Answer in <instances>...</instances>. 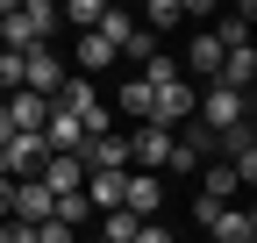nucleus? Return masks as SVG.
<instances>
[{
  "instance_id": "1",
  "label": "nucleus",
  "mask_w": 257,
  "mask_h": 243,
  "mask_svg": "<svg viewBox=\"0 0 257 243\" xmlns=\"http://www.w3.org/2000/svg\"><path fill=\"white\" fill-rule=\"evenodd\" d=\"M50 29H57V8H50V0H8V8H0V50L29 57V50L50 43Z\"/></svg>"
},
{
  "instance_id": "2",
  "label": "nucleus",
  "mask_w": 257,
  "mask_h": 243,
  "mask_svg": "<svg viewBox=\"0 0 257 243\" xmlns=\"http://www.w3.org/2000/svg\"><path fill=\"white\" fill-rule=\"evenodd\" d=\"M193 122H200L207 136H229L250 122V93H229V86H207L200 100H193Z\"/></svg>"
},
{
  "instance_id": "3",
  "label": "nucleus",
  "mask_w": 257,
  "mask_h": 243,
  "mask_svg": "<svg viewBox=\"0 0 257 243\" xmlns=\"http://www.w3.org/2000/svg\"><path fill=\"white\" fill-rule=\"evenodd\" d=\"M165 158H172V129H157V122H136L128 129V172H165Z\"/></svg>"
},
{
  "instance_id": "4",
  "label": "nucleus",
  "mask_w": 257,
  "mask_h": 243,
  "mask_svg": "<svg viewBox=\"0 0 257 243\" xmlns=\"http://www.w3.org/2000/svg\"><path fill=\"white\" fill-rule=\"evenodd\" d=\"M64 79H72V72H64V57H57L50 43L22 57V93H36V100H57V86H64Z\"/></svg>"
},
{
  "instance_id": "5",
  "label": "nucleus",
  "mask_w": 257,
  "mask_h": 243,
  "mask_svg": "<svg viewBox=\"0 0 257 243\" xmlns=\"http://www.w3.org/2000/svg\"><path fill=\"white\" fill-rule=\"evenodd\" d=\"M193 100H200V93H193V86L186 79H172V86H157V93H150V122H157V129H186V122H193Z\"/></svg>"
},
{
  "instance_id": "6",
  "label": "nucleus",
  "mask_w": 257,
  "mask_h": 243,
  "mask_svg": "<svg viewBox=\"0 0 257 243\" xmlns=\"http://www.w3.org/2000/svg\"><path fill=\"white\" fill-rule=\"evenodd\" d=\"M157 207H165V186H157L150 172H128V186H121V215H136V222H157Z\"/></svg>"
},
{
  "instance_id": "7",
  "label": "nucleus",
  "mask_w": 257,
  "mask_h": 243,
  "mask_svg": "<svg viewBox=\"0 0 257 243\" xmlns=\"http://www.w3.org/2000/svg\"><path fill=\"white\" fill-rule=\"evenodd\" d=\"M43 158H50L43 136H8V150H0V179H36Z\"/></svg>"
},
{
  "instance_id": "8",
  "label": "nucleus",
  "mask_w": 257,
  "mask_h": 243,
  "mask_svg": "<svg viewBox=\"0 0 257 243\" xmlns=\"http://www.w3.org/2000/svg\"><path fill=\"white\" fill-rule=\"evenodd\" d=\"M79 165L86 172H128V136H86V150H79Z\"/></svg>"
},
{
  "instance_id": "9",
  "label": "nucleus",
  "mask_w": 257,
  "mask_h": 243,
  "mask_svg": "<svg viewBox=\"0 0 257 243\" xmlns=\"http://www.w3.org/2000/svg\"><path fill=\"white\" fill-rule=\"evenodd\" d=\"M8 215H15V222H29V229H43V222H50V193H43V179H15Z\"/></svg>"
},
{
  "instance_id": "10",
  "label": "nucleus",
  "mask_w": 257,
  "mask_h": 243,
  "mask_svg": "<svg viewBox=\"0 0 257 243\" xmlns=\"http://www.w3.org/2000/svg\"><path fill=\"white\" fill-rule=\"evenodd\" d=\"M36 179H43V193H50V200H64V193H79V186H86V165H79V158H43Z\"/></svg>"
},
{
  "instance_id": "11",
  "label": "nucleus",
  "mask_w": 257,
  "mask_h": 243,
  "mask_svg": "<svg viewBox=\"0 0 257 243\" xmlns=\"http://www.w3.org/2000/svg\"><path fill=\"white\" fill-rule=\"evenodd\" d=\"M121 186H128V172H86V207H100V215H114L121 207Z\"/></svg>"
},
{
  "instance_id": "12",
  "label": "nucleus",
  "mask_w": 257,
  "mask_h": 243,
  "mask_svg": "<svg viewBox=\"0 0 257 243\" xmlns=\"http://www.w3.org/2000/svg\"><path fill=\"white\" fill-rule=\"evenodd\" d=\"M250 79H257V50H221L214 86H229V93H250Z\"/></svg>"
},
{
  "instance_id": "13",
  "label": "nucleus",
  "mask_w": 257,
  "mask_h": 243,
  "mask_svg": "<svg viewBox=\"0 0 257 243\" xmlns=\"http://www.w3.org/2000/svg\"><path fill=\"white\" fill-rule=\"evenodd\" d=\"M114 114L128 122V129L150 122V86H143V79H121V86H114Z\"/></svg>"
},
{
  "instance_id": "14",
  "label": "nucleus",
  "mask_w": 257,
  "mask_h": 243,
  "mask_svg": "<svg viewBox=\"0 0 257 243\" xmlns=\"http://www.w3.org/2000/svg\"><path fill=\"white\" fill-rule=\"evenodd\" d=\"M250 22H257V8H250V0H243V8H236L229 22H214V29H207V36H214L221 50H250Z\"/></svg>"
},
{
  "instance_id": "15",
  "label": "nucleus",
  "mask_w": 257,
  "mask_h": 243,
  "mask_svg": "<svg viewBox=\"0 0 257 243\" xmlns=\"http://www.w3.org/2000/svg\"><path fill=\"white\" fill-rule=\"evenodd\" d=\"M93 36H100V43H107V50L121 57V43L136 36V15H128V8H107V15H100V29H93Z\"/></svg>"
},
{
  "instance_id": "16",
  "label": "nucleus",
  "mask_w": 257,
  "mask_h": 243,
  "mask_svg": "<svg viewBox=\"0 0 257 243\" xmlns=\"http://www.w3.org/2000/svg\"><path fill=\"white\" fill-rule=\"evenodd\" d=\"M72 50H79V72H114V65H121V57H114V50H107L100 36H93V29H86V36H79Z\"/></svg>"
},
{
  "instance_id": "17",
  "label": "nucleus",
  "mask_w": 257,
  "mask_h": 243,
  "mask_svg": "<svg viewBox=\"0 0 257 243\" xmlns=\"http://www.w3.org/2000/svg\"><path fill=\"white\" fill-rule=\"evenodd\" d=\"M186 57H193V72L214 86V72H221V43H214V36H193V43H186Z\"/></svg>"
},
{
  "instance_id": "18",
  "label": "nucleus",
  "mask_w": 257,
  "mask_h": 243,
  "mask_svg": "<svg viewBox=\"0 0 257 243\" xmlns=\"http://www.w3.org/2000/svg\"><path fill=\"white\" fill-rule=\"evenodd\" d=\"M100 15H107V0H72V8H57V22H72L79 36H86V29H100Z\"/></svg>"
},
{
  "instance_id": "19",
  "label": "nucleus",
  "mask_w": 257,
  "mask_h": 243,
  "mask_svg": "<svg viewBox=\"0 0 257 243\" xmlns=\"http://www.w3.org/2000/svg\"><path fill=\"white\" fill-rule=\"evenodd\" d=\"M179 22H186L179 0H150V8H143V29H150V36H165V29H179Z\"/></svg>"
},
{
  "instance_id": "20",
  "label": "nucleus",
  "mask_w": 257,
  "mask_h": 243,
  "mask_svg": "<svg viewBox=\"0 0 257 243\" xmlns=\"http://www.w3.org/2000/svg\"><path fill=\"white\" fill-rule=\"evenodd\" d=\"M128 236H136V215H121V207H114L107 229H100V243H128Z\"/></svg>"
},
{
  "instance_id": "21",
  "label": "nucleus",
  "mask_w": 257,
  "mask_h": 243,
  "mask_svg": "<svg viewBox=\"0 0 257 243\" xmlns=\"http://www.w3.org/2000/svg\"><path fill=\"white\" fill-rule=\"evenodd\" d=\"M128 243H179L165 222H136V236H128Z\"/></svg>"
},
{
  "instance_id": "22",
  "label": "nucleus",
  "mask_w": 257,
  "mask_h": 243,
  "mask_svg": "<svg viewBox=\"0 0 257 243\" xmlns=\"http://www.w3.org/2000/svg\"><path fill=\"white\" fill-rule=\"evenodd\" d=\"M8 200H15V179H0V222H8Z\"/></svg>"
},
{
  "instance_id": "23",
  "label": "nucleus",
  "mask_w": 257,
  "mask_h": 243,
  "mask_svg": "<svg viewBox=\"0 0 257 243\" xmlns=\"http://www.w3.org/2000/svg\"><path fill=\"white\" fill-rule=\"evenodd\" d=\"M8 136H15V122H8V107H0V150H8Z\"/></svg>"
}]
</instances>
